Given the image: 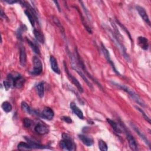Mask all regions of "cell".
<instances>
[{
  "instance_id": "obj_9",
  "label": "cell",
  "mask_w": 151,
  "mask_h": 151,
  "mask_svg": "<svg viewBox=\"0 0 151 151\" xmlns=\"http://www.w3.org/2000/svg\"><path fill=\"white\" fill-rule=\"evenodd\" d=\"M35 132L40 135H44L49 132L48 127L43 123H38L34 127Z\"/></svg>"
},
{
  "instance_id": "obj_28",
  "label": "cell",
  "mask_w": 151,
  "mask_h": 151,
  "mask_svg": "<svg viewBox=\"0 0 151 151\" xmlns=\"http://www.w3.org/2000/svg\"><path fill=\"white\" fill-rule=\"evenodd\" d=\"M32 124V121L28 118H24L23 120V125L26 128H29Z\"/></svg>"
},
{
  "instance_id": "obj_5",
  "label": "cell",
  "mask_w": 151,
  "mask_h": 151,
  "mask_svg": "<svg viewBox=\"0 0 151 151\" xmlns=\"http://www.w3.org/2000/svg\"><path fill=\"white\" fill-rule=\"evenodd\" d=\"M32 63L34 67L31 72V74L35 76L40 75L42 71V64L40 59L36 56H34L32 58Z\"/></svg>"
},
{
  "instance_id": "obj_11",
  "label": "cell",
  "mask_w": 151,
  "mask_h": 151,
  "mask_svg": "<svg viewBox=\"0 0 151 151\" xmlns=\"http://www.w3.org/2000/svg\"><path fill=\"white\" fill-rule=\"evenodd\" d=\"M136 9H137L138 13L139 14V15L143 19V20L146 24H147L149 25H150V21L149 18L147 14V12H146L145 9H144V8L137 5V6H136Z\"/></svg>"
},
{
  "instance_id": "obj_14",
  "label": "cell",
  "mask_w": 151,
  "mask_h": 151,
  "mask_svg": "<svg viewBox=\"0 0 151 151\" xmlns=\"http://www.w3.org/2000/svg\"><path fill=\"white\" fill-rule=\"evenodd\" d=\"M50 65H51V68L52 70V71L54 73H55L58 74H60V70L59 68L57 61L54 56H52V55L50 56Z\"/></svg>"
},
{
  "instance_id": "obj_1",
  "label": "cell",
  "mask_w": 151,
  "mask_h": 151,
  "mask_svg": "<svg viewBox=\"0 0 151 151\" xmlns=\"http://www.w3.org/2000/svg\"><path fill=\"white\" fill-rule=\"evenodd\" d=\"M111 83L113 85L117 87L118 88H120V89L123 90L124 91L126 92L129 94V96L130 97V98L133 100H134L136 103H137L138 104H139L140 106H141L142 107H145L146 106L145 103L143 101V100L133 90H132L131 88H130L129 87H128L127 86H126L124 84H118V83H115L114 81H111Z\"/></svg>"
},
{
  "instance_id": "obj_4",
  "label": "cell",
  "mask_w": 151,
  "mask_h": 151,
  "mask_svg": "<svg viewBox=\"0 0 151 151\" xmlns=\"http://www.w3.org/2000/svg\"><path fill=\"white\" fill-rule=\"evenodd\" d=\"M70 58H71V63L72 68L73 70H74L81 77V78L87 83V84L88 86V87H90L91 88H93V86H92L91 84L90 83V82L88 80L87 77L86 76V74L84 73V72L83 71L81 68L77 64L76 57L73 55L71 54V55H70Z\"/></svg>"
},
{
  "instance_id": "obj_16",
  "label": "cell",
  "mask_w": 151,
  "mask_h": 151,
  "mask_svg": "<svg viewBox=\"0 0 151 151\" xmlns=\"http://www.w3.org/2000/svg\"><path fill=\"white\" fill-rule=\"evenodd\" d=\"M130 126L132 127V128L133 129V130L136 132V133L139 136V137L144 141V142L147 145V146L150 148V142H149V140H147V139L146 138V137L145 136V135L137 128V127H136L134 124L130 123Z\"/></svg>"
},
{
  "instance_id": "obj_3",
  "label": "cell",
  "mask_w": 151,
  "mask_h": 151,
  "mask_svg": "<svg viewBox=\"0 0 151 151\" xmlns=\"http://www.w3.org/2000/svg\"><path fill=\"white\" fill-rule=\"evenodd\" d=\"M7 79L11 82L12 87L18 88L22 87L25 83V79L20 74L17 72L9 73L7 76Z\"/></svg>"
},
{
  "instance_id": "obj_23",
  "label": "cell",
  "mask_w": 151,
  "mask_h": 151,
  "mask_svg": "<svg viewBox=\"0 0 151 151\" xmlns=\"http://www.w3.org/2000/svg\"><path fill=\"white\" fill-rule=\"evenodd\" d=\"M27 41L28 42V44L29 45V46L32 48V50L34 51V52L40 55L41 53H40V48H38V46L34 42H32V41H31L28 38H27Z\"/></svg>"
},
{
  "instance_id": "obj_29",
  "label": "cell",
  "mask_w": 151,
  "mask_h": 151,
  "mask_svg": "<svg viewBox=\"0 0 151 151\" xmlns=\"http://www.w3.org/2000/svg\"><path fill=\"white\" fill-rule=\"evenodd\" d=\"M3 83H4V86L5 88L6 89V90H8L9 88L12 87L11 82L8 79H6V80H4Z\"/></svg>"
},
{
  "instance_id": "obj_25",
  "label": "cell",
  "mask_w": 151,
  "mask_h": 151,
  "mask_svg": "<svg viewBox=\"0 0 151 151\" xmlns=\"http://www.w3.org/2000/svg\"><path fill=\"white\" fill-rule=\"evenodd\" d=\"M18 149L21 150H28L32 149L31 146L28 144V143L25 142H20L18 145Z\"/></svg>"
},
{
  "instance_id": "obj_34",
  "label": "cell",
  "mask_w": 151,
  "mask_h": 151,
  "mask_svg": "<svg viewBox=\"0 0 151 151\" xmlns=\"http://www.w3.org/2000/svg\"><path fill=\"white\" fill-rule=\"evenodd\" d=\"M1 17H3L4 18H8L6 17V16L5 15V13H4V12H3L2 9H1Z\"/></svg>"
},
{
  "instance_id": "obj_26",
  "label": "cell",
  "mask_w": 151,
  "mask_h": 151,
  "mask_svg": "<svg viewBox=\"0 0 151 151\" xmlns=\"http://www.w3.org/2000/svg\"><path fill=\"white\" fill-rule=\"evenodd\" d=\"M24 12H25V14L26 15V16L28 17V19L29 21V22L31 24V25L32 27H34L35 19V17H34V15L28 9L25 10Z\"/></svg>"
},
{
  "instance_id": "obj_18",
  "label": "cell",
  "mask_w": 151,
  "mask_h": 151,
  "mask_svg": "<svg viewBox=\"0 0 151 151\" xmlns=\"http://www.w3.org/2000/svg\"><path fill=\"white\" fill-rule=\"evenodd\" d=\"M137 42L139 45L144 50H147L149 47L148 41L146 38L144 37H139L137 38Z\"/></svg>"
},
{
  "instance_id": "obj_6",
  "label": "cell",
  "mask_w": 151,
  "mask_h": 151,
  "mask_svg": "<svg viewBox=\"0 0 151 151\" xmlns=\"http://www.w3.org/2000/svg\"><path fill=\"white\" fill-rule=\"evenodd\" d=\"M63 64H64V70H65V73H67V74L68 78L71 80V81H72V83L76 86V87L77 88V89L78 90V91H79L80 93H83L84 90H83V88L82 86H81L80 83H79V81L77 80V79L76 77H74L71 74H70V73L69 72V70H68V67H67V64H66V63H65V61H64Z\"/></svg>"
},
{
  "instance_id": "obj_13",
  "label": "cell",
  "mask_w": 151,
  "mask_h": 151,
  "mask_svg": "<svg viewBox=\"0 0 151 151\" xmlns=\"http://www.w3.org/2000/svg\"><path fill=\"white\" fill-rule=\"evenodd\" d=\"M70 107L71 110H72L73 113L76 114L79 119H83L84 116H83V111L79 109V107L75 104L74 102H71L70 104Z\"/></svg>"
},
{
  "instance_id": "obj_22",
  "label": "cell",
  "mask_w": 151,
  "mask_h": 151,
  "mask_svg": "<svg viewBox=\"0 0 151 151\" xmlns=\"http://www.w3.org/2000/svg\"><path fill=\"white\" fill-rule=\"evenodd\" d=\"M35 88L37 91L38 95L40 97L42 98L44 94V84L43 82H40L35 86Z\"/></svg>"
},
{
  "instance_id": "obj_19",
  "label": "cell",
  "mask_w": 151,
  "mask_h": 151,
  "mask_svg": "<svg viewBox=\"0 0 151 151\" xmlns=\"http://www.w3.org/2000/svg\"><path fill=\"white\" fill-rule=\"evenodd\" d=\"M21 109H22V110H24L25 112H26L28 114H38V113L37 112L36 110L32 109V108H31L28 105V104L25 102V101H22L21 103Z\"/></svg>"
},
{
  "instance_id": "obj_31",
  "label": "cell",
  "mask_w": 151,
  "mask_h": 151,
  "mask_svg": "<svg viewBox=\"0 0 151 151\" xmlns=\"http://www.w3.org/2000/svg\"><path fill=\"white\" fill-rule=\"evenodd\" d=\"M61 119L63 121H64L65 122H66L67 123H71L72 122H73L71 119L70 117H68V116H63V117H61Z\"/></svg>"
},
{
  "instance_id": "obj_2",
  "label": "cell",
  "mask_w": 151,
  "mask_h": 151,
  "mask_svg": "<svg viewBox=\"0 0 151 151\" xmlns=\"http://www.w3.org/2000/svg\"><path fill=\"white\" fill-rule=\"evenodd\" d=\"M62 137L63 139L59 143V146L61 149L69 151L76 149V144L69 134L64 133L62 134Z\"/></svg>"
},
{
  "instance_id": "obj_32",
  "label": "cell",
  "mask_w": 151,
  "mask_h": 151,
  "mask_svg": "<svg viewBox=\"0 0 151 151\" xmlns=\"http://www.w3.org/2000/svg\"><path fill=\"white\" fill-rule=\"evenodd\" d=\"M80 3H81L82 4V6H83V9H84V11H85V13H86V16H87V17L88 18V19H90V15L89 14V13H88V11H87V9H86V6H84V4H83V2H80Z\"/></svg>"
},
{
  "instance_id": "obj_24",
  "label": "cell",
  "mask_w": 151,
  "mask_h": 151,
  "mask_svg": "<svg viewBox=\"0 0 151 151\" xmlns=\"http://www.w3.org/2000/svg\"><path fill=\"white\" fill-rule=\"evenodd\" d=\"M1 107H2V110L6 113L10 112L12 109V105L11 104V103L7 101L2 103V104L1 105Z\"/></svg>"
},
{
  "instance_id": "obj_10",
  "label": "cell",
  "mask_w": 151,
  "mask_h": 151,
  "mask_svg": "<svg viewBox=\"0 0 151 151\" xmlns=\"http://www.w3.org/2000/svg\"><path fill=\"white\" fill-rule=\"evenodd\" d=\"M101 49H102L103 53V54H104V55L106 59L107 60V61H108V63L111 65V67H112L113 71H114L117 74L120 75L119 72L116 70V67H115V65H114L113 62L111 61V58H110V54H109L108 50L106 48V47H105L103 44H101Z\"/></svg>"
},
{
  "instance_id": "obj_27",
  "label": "cell",
  "mask_w": 151,
  "mask_h": 151,
  "mask_svg": "<svg viewBox=\"0 0 151 151\" xmlns=\"http://www.w3.org/2000/svg\"><path fill=\"white\" fill-rule=\"evenodd\" d=\"M99 148L101 151H107L108 149L107 144L102 140H99Z\"/></svg>"
},
{
  "instance_id": "obj_35",
  "label": "cell",
  "mask_w": 151,
  "mask_h": 151,
  "mask_svg": "<svg viewBox=\"0 0 151 151\" xmlns=\"http://www.w3.org/2000/svg\"><path fill=\"white\" fill-rule=\"evenodd\" d=\"M54 2L55 4V5H56V6L57 7V8H58V9L59 12H60V11H61V10H60V6H59V5H58V2H57V1H54Z\"/></svg>"
},
{
  "instance_id": "obj_17",
  "label": "cell",
  "mask_w": 151,
  "mask_h": 151,
  "mask_svg": "<svg viewBox=\"0 0 151 151\" xmlns=\"http://www.w3.org/2000/svg\"><path fill=\"white\" fill-rule=\"evenodd\" d=\"M25 139L28 142V144L31 146L32 149H50L48 146H44V145H41L40 143H37L36 142H34V140H32V139H29V137H25Z\"/></svg>"
},
{
  "instance_id": "obj_7",
  "label": "cell",
  "mask_w": 151,
  "mask_h": 151,
  "mask_svg": "<svg viewBox=\"0 0 151 151\" xmlns=\"http://www.w3.org/2000/svg\"><path fill=\"white\" fill-rule=\"evenodd\" d=\"M40 115L44 119L51 120L53 119L54 116V113L52 109L49 107H45L40 113Z\"/></svg>"
},
{
  "instance_id": "obj_8",
  "label": "cell",
  "mask_w": 151,
  "mask_h": 151,
  "mask_svg": "<svg viewBox=\"0 0 151 151\" xmlns=\"http://www.w3.org/2000/svg\"><path fill=\"white\" fill-rule=\"evenodd\" d=\"M125 130L126 132V138L127 139V141L129 142V146L130 149L133 150H138V147H137V145L136 143V141L134 137L129 132H127L124 127H123Z\"/></svg>"
},
{
  "instance_id": "obj_15",
  "label": "cell",
  "mask_w": 151,
  "mask_h": 151,
  "mask_svg": "<svg viewBox=\"0 0 151 151\" xmlns=\"http://www.w3.org/2000/svg\"><path fill=\"white\" fill-rule=\"evenodd\" d=\"M78 136L83 143L86 146H90L93 144L94 140L91 137L84 134H78Z\"/></svg>"
},
{
  "instance_id": "obj_30",
  "label": "cell",
  "mask_w": 151,
  "mask_h": 151,
  "mask_svg": "<svg viewBox=\"0 0 151 151\" xmlns=\"http://www.w3.org/2000/svg\"><path fill=\"white\" fill-rule=\"evenodd\" d=\"M136 108L143 114V117H144V118L145 119V120H146L149 123H150V118L146 115V114L143 111V110H142L140 108H139V107H137V106H136Z\"/></svg>"
},
{
  "instance_id": "obj_33",
  "label": "cell",
  "mask_w": 151,
  "mask_h": 151,
  "mask_svg": "<svg viewBox=\"0 0 151 151\" xmlns=\"http://www.w3.org/2000/svg\"><path fill=\"white\" fill-rule=\"evenodd\" d=\"M6 3L9 4H14L15 3H17L19 1H14V0H5V1Z\"/></svg>"
},
{
  "instance_id": "obj_21",
  "label": "cell",
  "mask_w": 151,
  "mask_h": 151,
  "mask_svg": "<svg viewBox=\"0 0 151 151\" xmlns=\"http://www.w3.org/2000/svg\"><path fill=\"white\" fill-rule=\"evenodd\" d=\"M33 33H34V35L35 37L36 38V39L38 41H39L41 44L44 43L45 38H44V36L43 35V34H42L41 32H40L39 30L34 28V30H33Z\"/></svg>"
},
{
  "instance_id": "obj_12",
  "label": "cell",
  "mask_w": 151,
  "mask_h": 151,
  "mask_svg": "<svg viewBox=\"0 0 151 151\" xmlns=\"http://www.w3.org/2000/svg\"><path fill=\"white\" fill-rule=\"evenodd\" d=\"M19 63L22 67H25L27 63V54L24 46L19 47Z\"/></svg>"
},
{
  "instance_id": "obj_20",
  "label": "cell",
  "mask_w": 151,
  "mask_h": 151,
  "mask_svg": "<svg viewBox=\"0 0 151 151\" xmlns=\"http://www.w3.org/2000/svg\"><path fill=\"white\" fill-rule=\"evenodd\" d=\"M107 122H108V123L111 126L112 129L114 130V132L118 134H120L122 132V129H120V127L118 126L117 123L116 122H115L114 121L110 119H107Z\"/></svg>"
}]
</instances>
